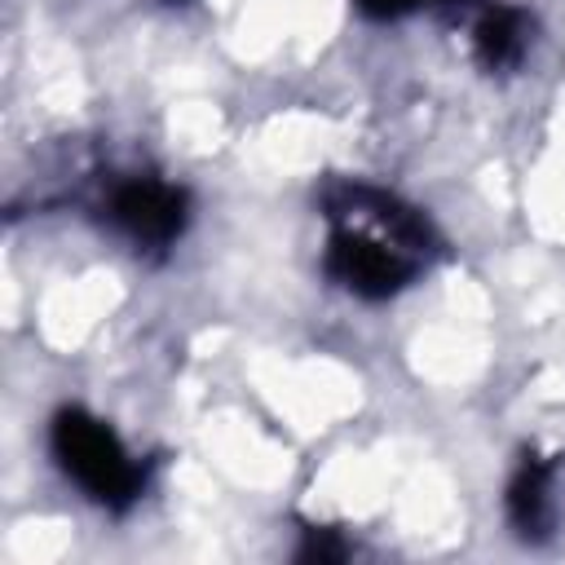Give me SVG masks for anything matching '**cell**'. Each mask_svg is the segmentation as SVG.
<instances>
[{
    "mask_svg": "<svg viewBox=\"0 0 565 565\" xmlns=\"http://www.w3.org/2000/svg\"><path fill=\"white\" fill-rule=\"evenodd\" d=\"M327 278L358 300L406 291L437 256V234L424 212L366 181H335L322 194Z\"/></svg>",
    "mask_w": 565,
    "mask_h": 565,
    "instance_id": "cell-1",
    "label": "cell"
},
{
    "mask_svg": "<svg viewBox=\"0 0 565 565\" xmlns=\"http://www.w3.org/2000/svg\"><path fill=\"white\" fill-rule=\"evenodd\" d=\"M49 450L57 459V468L102 508L124 512L128 503L141 499L146 486V468L132 459V450L119 441V433L84 411V406H62L49 424Z\"/></svg>",
    "mask_w": 565,
    "mask_h": 565,
    "instance_id": "cell-2",
    "label": "cell"
},
{
    "mask_svg": "<svg viewBox=\"0 0 565 565\" xmlns=\"http://www.w3.org/2000/svg\"><path fill=\"white\" fill-rule=\"evenodd\" d=\"M106 216L128 243H137L146 252H163L181 238V230L190 221V199L181 185L137 172V177H124L110 185Z\"/></svg>",
    "mask_w": 565,
    "mask_h": 565,
    "instance_id": "cell-3",
    "label": "cell"
},
{
    "mask_svg": "<svg viewBox=\"0 0 565 565\" xmlns=\"http://www.w3.org/2000/svg\"><path fill=\"white\" fill-rule=\"evenodd\" d=\"M530 18L512 4H486L472 22V53L477 62L494 75V71H512L521 66L525 49H530Z\"/></svg>",
    "mask_w": 565,
    "mask_h": 565,
    "instance_id": "cell-4",
    "label": "cell"
},
{
    "mask_svg": "<svg viewBox=\"0 0 565 565\" xmlns=\"http://www.w3.org/2000/svg\"><path fill=\"white\" fill-rule=\"evenodd\" d=\"M503 503H508V521L521 539H543L547 516H552V463L539 455H521Z\"/></svg>",
    "mask_w": 565,
    "mask_h": 565,
    "instance_id": "cell-5",
    "label": "cell"
},
{
    "mask_svg": "<svg viewBox=\"0 0 565 565\" xmlns=\"http://www.w3.org/2000/svg\"><path fill=\"white\" fill-rule=\"evenodd\" d=\"M366 18H384V22H393V18H406V13H419V9H463L468 0H353Z\"/></svg>",
    "mask_w": 565,
    "mask_h": 565,
    "instance_id": "cell-6",
    "label": "cell"
},
{
    "mask_svg": "<svg viewBox=\"0 0 565 565\" xmlns=\"http://www.w3.org/2000/svg\"><path fill=\"white\" fill-rule=\"evenodd\" d=\"M300 561H344L349 556V547L344 543H335V534L331 530H309V539H305V547L296 552Z\"/></svg>",
    "mask_w": 565,
    "mask_h": 565,
    "instance_id": "cell-7",
    "label": "cell"
}]
</instances>
